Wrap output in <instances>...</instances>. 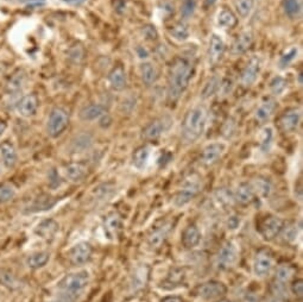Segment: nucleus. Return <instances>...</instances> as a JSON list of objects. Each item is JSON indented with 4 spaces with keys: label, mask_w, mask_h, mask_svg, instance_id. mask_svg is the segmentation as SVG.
Segmentation results:
<instances>
[{
    "label": "nucleus",
    "mask_w": 303,
    "mask_h": 302,
    "mask_svg": "<svg viewBox=\"0 0 303 302\" xmlns=\"http://www.w3.org/2000/svg\"><path fill=\"white\" fill-rule=\"evenodd\" d=\"M194 72V66L188 59L176 56L171 61L168 70V99L170 102L179 101L180 98L188 88Z\"/></svg>",
    "instance_id": "1"
},
{
    "label": "nucleus",
    "mask_w": 303,
    "mask_h": 302,
    "mask_svg": "<svg viewBox=\"0 0 303 302\" xmlns=\"http://www.w3.org/2000/svg\"><path fill=\"white\" fill-rule=\"evenodd\" d=\"M207 112L201 106L189 109L181 126V140L185 144H193L200 138L206 127Z\"/></svg>",
    "instance_id": "2"
},
{
    "label": "nucleus",
    "mask_w": 303,
    "mask_h": 302,
    "mask_svg": "<svg viewBox=\"0 0 303 302\" xmlns=\"http://www.w3.org/2000/svg\"><path fill=\"white\" fill-rule=\"evenodd\" d=\"M91 276L88 271H78L68 274L59 282L61 300L63 302H73L90 285Z\"/></svg>",
    "instance_id": "3"
},
{
    "label": "nucleus",
    "mask_w": 303,
    "mask_h": 302,
    "mask_svg": "<svg viewBox=\"0 0 303 302\" xmlns=\"http://www.w3.org/2000/svg\"><path fill=\"white\" fill-rule=\"evenodd\" d=\"M227 293V287L220 281L210 280L201 283L194 289L195 297L203 301H218Z\"/></svg>",
    "instance_id": "4"
},
{
    "label": "nucleus",
    "mask_w": 303,
    "mask_h": 302,
    "mask_svg": "<svg viewBox=\"0 0 303 302\" xmlns=\"http://www.w3.org/2000/svg\"><path fill=\"white\" fill-rule=\"evenodd\" d=\"M69 125V114L62 107H55L50 111L47 121V132L51 138L62 135Z\"/></svg>",
    "instance_id": "5"
},
{
    "label": "nucleus",
    "mask_w": 303,
    "mask_h": 302,
    "mask_svg": "<svg viewBox=\"0 0 303 302\" xmlns=\"http://www.w3.org/2000/svg\"><path fill=\"white\" fill-rule=\"evenodd\" d=\"M201 182L200 179L192 178L187 179L182 184V187L179 189V192L174 197V205L176 207H183L187 203H189L193 199L198 197L201 192Z\"/></svg>",
    "instance_id": "6"
},
{
    "label": "nucleus",
    "mask_w": 303,
    "mask_h": 302,
    "mask_svg": "<svg viewBox=\"0 0 303 302\" xmlns=\"http://www.w3.org/2000/svg\"><path fill=\"white\" fill-rule=\"evenodd\" d=\"M284 224H286V221L282 218H280L277 215L269 214L262 219L261 222L258 224L257 230H258L259 234L263 237V239L266 240V242H271L275 238L280 236Z\"/></svg>",
    "instance_id": "7"
},
{
    "label": "nucleus",
    "mask_w": 303,
    "mask_h": 302,
    "mask_svg": "<svg viewBox=\"0 0 303 302\" xmlns=\"http://www.w3.org/2000/svg\"><path fill=\"white\" fill-rule=\"evenodd\" d=\"M237 257L238 252L234 244L232 242H225L215 255V268L221 271L231 269L237 262Z\"/></svg>",
    "instance_id": "8"
},
{
    "label": "nucleus",
    "mask_w": 303,
    "mask_h": 302,
    "mask_svg": "<svg viewBox=\"0 0 303 302\" xmlns=\"http://www.w3.org/2000/svg\"><path fill=\"white\" fill-rule=\"evenodd\" d=\"M274 255L269 249H261L257 251L253 259V273L258 277H266L270 275L274 269Z\"/></svg>",
    "instance_id": "9"
},
{
    "label": "nucleus",
    "mask_w": 303,
    "mask_h": 302,
    "mask_svg": "<svg viewBox=\"0 0 303 302\" xmlns=\"http://www.w3.org/2000/svg\"><path fill=\"white\" fill-rule=\"evenodd\" d=\"M170 119L167 117L156 118L151 120L142 130V138L146 142H155V140L160 139L162 135L169 129Z\"/></svg>",
    "instance_id": "10"
},
{
    "label": "nucleus",
    "mask_w": 303,
    "mask_h": 302,
    "mask_svg": "<svg viewBox=\"0 0 303 302\" xmlns=\"http://www.w3.org/2000/svg\"><path fill=\"white\" fill-rule=\"evenodd\" d=\"M92 255H93V246L87 242L75 244L68 252L70 263L75 267H81V265L88 263L91 261Z\"/></svg>",
    "instance_id": "11"
},
{
    "label": "nucleus",
    "mask_w": 303,
    "mask_h": 302,
    "mask_svg": "<svg viewBox=\"0 0 303 302\" xmlns=\"http://www.w3.org/2000/svg\"><path fill=\"white\" fill-rule=\"evenodd\" d=\"M171 228H173L171 221H163L162 224L152 228L148 234V245L150 248L154 250L160 249L171 232Z\"/></svg>",
    "instance_id": "12"
},
{
    "label": "nucleus",
    "mask_w": 303,
    "mask_h": 302,
    "mask_svg": "<svg viewBox=\"0 0 303 302\" xmlns=\"http://www.w3.org/2000/svg\"><path fill=\"white\" fill-rule=\"evenodd\" d=\"M262 68V61L258 56H252L245 65L240 74V82L244 87H250L255 84Z\"/></svg>",
    "instance_id": "13"
},
{
    "label": "nucleus",
    "mask_w": 303,
    "mask_h": 302,
    "mask_svg": "<svg viewBox=\"0 0 303 302\" xmlns=\"http://www.w3.org/2000/svg\"><path fill=\"white\" fill-rule=\"evenodd\" d=\"M301 121V109L298 107L288 108L278 119V126L286 133L294 132L298 130Z\"/></svg>",
    "instance_id": "14"
},
{
    "label": "nucleus",
    "mask_w": 303,
    "mask_h": 302,
    "mask_svg": "<svg viewBox=\"0 0 303 302\" xmlns=\"http://www.w3.org/2000/svg\"><path fill=\"white\" fill-rule=\"evenodd\" d=\"M223 152H225V145L222 143H210L202 150L200 162L204 167H212L221 160Z\"/></svg>",
    "instance_id": "15"
},
{
    "label": "nucleus",
    "mask_w": 303,
    "mask_h": 302,
    "mask_svg": "<svg viewBox=\"0 0 303 302\" xmlns=\"http://www.w3.org/2000/svg\"><path fill=\"white\" fill-rule=\"evenodd\" d=\"M276 107V100L272 99V98H266V99L263 100L256 107L255 113H253V118H255V120L258 124H264L271 118V115L275 113Z\"/></svg>",
    "instance_id": "16"
},
{
    "label": "nucleus",
    "mask_w": 303,
    "mask_h": 302,
    "mask_svg": "<svg viewBox=\"0 0 303 302\" xmlns=\"http://www.w3.org/2000/svg\"><path fill=\"white\" fill-rule=\"evenodd\" d=\"M225 42L216 33H213L209 38L208 43V61L210 65H216L222 59L223 53H225Z\"/></svg>",
    "instance_id": "17"
},
{
    "label": "nucleus",
    "mask_w": 303,
    "mask_h": 302,
    "mask_svg": "<svg viewBox=\"0 0 303 302\" xmlns=\"http://www.w3.org/2000/svg\"><path fill=\"white\" fill-rule=\"evenodd\" d=\"M296 273H298V267L296 265L290 263L278 264L276 270H275L274 282L284 286L290 285L292 281L296 279Z\"/></svg>",
    "instance_id": "18"
},
{
    "label": "nucleus",
    "mask_w": 303,
    "mask_h": 302,
    "mask_svg": "<svg viewBox=\"0 0 303 302\" xmlns=\"http://www.w3.org/2000/svg\"><path fill=\"white\" fill-rule=\"evenodd\" d=\"M38 108V98L36 94H27L23 97L16 105L18 114L24 118L32 117Z\"/></svg>",
    "instance_id": "19"
},
{
    "label": "nucleus",
    "mask_w": 303,
    "mask_h": 302,
    "mask_svg": "<svg viewBox=\"0 0 303 302\" xmlns=\"http://www.w3.org/2000/svg\"><path fill=\"white\" fill-rule=\"evenodd\" d=\"M187 279V270L186 268H174L168 273L163 282H162L161 288L165 291H170V289H175L177 287L182 286L186 282Z\"/></svg>",
    "instance_id": "20"
},
{
    "label": "nucleus",
    "mask_w": 303,
    "mask_h": 302,
    "mask_svg": "<svg viewBox=\"0 0 303 302\" xmlns=\"http://www.w3.org/2000/svg\"><path fill=\"white\" fill-rule=\"evenodd\" d=\"M253 44V33L251 31H244L235 37L231 45V54L239 56L246 53Z\"/></svg>",
    "instance_id": "21"
},
{
    "label": "nucleus",
    "mask_w": 303,
    "mask_h": 302,
    "mask_svg": "<svg viewBox=\"0 0 303 302\" xmlns=\"http://www.w3.org/2000/svg\"><path fill=\"white\" fill-rule=\"evenodd\" d=\"M182 245L186 249H194L201 242V231L198 227L197 224L192 222V224L187 225L182 232L181 237Z\"/></svg>",
    "instance_id": "22"
},
{
    "label": "nucleus",
    "mask_w": 303,
    "mask_h": 302,
    "mask_svg": "<svg viewBox=\"0 0 303 302\" xmlns=\"http://www.w3.org/2000/svg\"><path fill=\"white\" fill-rule=\"evenodd\" d=\"M63 172L64 176H66L69 181L75 182V184L84 181L88 175L87 167H86L84 163L80 162H72L67 164V166L64 167Z\"/></svg>",
    "instance_id": "23"
},
{
    "label": "nucleus",
    "mask_w": 303,
    "mask_h": 302,
    "mask_svg": "<svg viewBox=\"0 0 303 302\" xmlns=\"http://www.w3.org/2000/svg\"><path fill=\"white\" fill-rule=\"evenodd\" d=\"M255 197L256 194L251 187L250 182H241L233 193V200L240 206L250 205L255 200Z\"/></svg>",
    "instance_id": "24"
},
{
    "label": "nucleus",
    "mask_w": 303,
    "mask_h": 302,
    "mask_svg": "<svg viewBox=\"0 0 303 302\" xmlns=\"http://www.w3.org/2000/svg\"><path fill=\"white\" fill-rule=\"evenodd\" d=\"M122 227L121 215L118 212H111L106 215L103 221V230L108 238L118 237Z\"/></svg>",
    "instance_id": "25"
},
{
    "label": "nucleus",
    "mask_w": 303,
    "mask_h": 302,
    "mask_svg": "<svg viewBox=\"0 0 303 302\" xmlns=\"http://www.w3.org/2000/svg\"><path fill=\"white\" fill-rule=\"evenodd\" d=\"M107 114V109L101 103H90L86 105L79 112V117L84 121H93Z\"/></svg>",
    "instance_id": "26"
},
{
    "label": "nucleus",
    "mask_w": 303,
    "mask_h": 302,
    "mask_svg": "<svg viewBox=\"0 0 303 302\" xmlns=\"http://www.w3.org/2000/svg\"><path fill=\"white\" fill-rule=\"evenodd\" d=\"M0 160L5 168L11 169L17 164L18 155L14 145L10 142H2L0 144Z\"/></svg>",
    "instance_id": "27"
},
{
    "label": "nucleus",
    "mask_w": 303,
    "mask_h": 302,
    "mask_svg": "<svg viewBox=\"0 0 303 302\" xmlns=\"http://www.w3.org/2000/svg\"><path fill=\"white\" fill-rule=\"evenodd\" d=\"M109 86L114 91H122L127 85V76L122 66H115L108 74Z\"/></svg>",
    "instance_id": "28"
},
{
    "label": "nucleus",
    "mask_w": 303,
    "mask_h": 302,
    "mask_svg": "<svg viewBox=\"0 0 303 302\" xmlns=\"http://www.w3.org/2000/svg\"><path fill=\"white\" fill-rule=\"evenodd\" d=\"M59 224L54 220V219H45L42 220L37 226L35 227V233L38 237L43 238V239H53L56 236V233L59 232Z\"/></svg>",
    "instance_id": "29"
},
{
    "label": "nucleus",
    "mask_w": 303,
    "mask_h": 302,
    "mask_svg": "<svg viewBox=\"0 0 303 302\" xmlns=\"http://www.w3.org/2000/svg\"><path fill=\"white\" fill-rule=\"evenodd\" d=\"M50 261V254L48 251H36L26 256L25 265L29 269H41Z\"/></svg>",
    "instance_id": "30"
},
{
    "label": "nucleus",
    "mask_w": 303,
    "mask_h": 302,
    "mask_svg": "<svg viewBox=\"0 0 303 302\" xmlns=\"http://www.w3.org/2000/svg\"><path fill=\"white\" fill-rule=\"evenodd\" d=\"M140 78L145 85H154L158 79V69L152 62H143L140 65Z\"/></svg>",
    "instance_id": "31"
},
{
    "label": "nucleus",
    "mask_w": 303,
    "mask_h": 302,
    "mask_svg": "<svg viewBox=\"0 0 303 302\" xmlns=\"http://www.w3.org/2000/svg\"><path fill=\"white\" fill-rule=\"evenodd\" d=\"M92 144H93V136L91 133L82 132L75 136V138L72 140L70 148H72L73 152H84L88 150Z\"/></svg>",
    "instance_id": "32"
},
{
    "label": "nucleus",
    "mask_w": 303,
    "mask_h": 302,
    "mask_svg": "<svg viewBox=\"0 0 303 302\" xmlns=\"http://www.w3.org/2000/svg\"><path fill=\"white\" fill-rule=\"evenodd\" d=\"M56 203H57V199H55V198L49 197V195H42V197L33 200V202L29 206V212L36 213V212H43V210L51 209Z\"/></svg>",
    "instance_id": "33"
},
{
    "label": "nucleus",
    "mask_w": 303,
    "mask_h": 302,
    "mask_svg": "<svg viewBox=\"0 0 303 302\" xmlns=\"http://www.w3.org/2000/svg\"><path fill=\"white\" fill-rule=\"evenodd\" d=\"M25 73L24 70H17L13 75L11 76L10 80L7 81V85H6V92L8 94H17L19 93L23 88L24 84H25Z\"/></svg>",
    "instance_id": "34"
},
{
    "label": "nucleus",
    "mask_w": 303,
    "mask_h": 302,
    "mask_svg": "<svg viewBox=\"0 0 303 302\" xmlns=\"http://www.w3.org/2000/svg\"><path fill=\"white\" fill-rule=\"evenodd\" d=\"M238 18L235 13L229 8H222L218 13L216 17V24L221 27V29H232L237 25Z\"/></svg>",
    "instance_id": "35"
},
{
    "label": "nucleus",
    "mask_w": 303,
    "mask_h": 302,
    "mask_svg": "<svg viewBox=\"0 0 303 302\" xmlns=\"http://www.w3.org/2000/svg\"><path fill=\"white\" fill-rule=\"evenodd\" d=\"M300 230H301V225L296 224V221L288 222V224H284L280 236H282L283 240L286 243L295 244L296 240H298V238H299Z\"/></svg>",
    "instance_id": "36"
},
{
    "label": "nucleus",
    "mask_w": 303,
    "mask_h": 302,
    "mask_svg": "<svg viewBox=\"0 0 303 302\" xmlns=\"http://www.w3.org/2000/svg\"><path fill=\"white\" fill-rule=\"evenodd\" d=\"M149 157H150V146L149 145L138 146L133 152V156H132L133 166L136 167L137 169L143 170L144 168L146 167V164H148Z\"/></svg>",
    "instance_id": "37"
},
{
    "label": "nucleus",
    "mask_w": 303,
    "mask_h": 302,
    "mask_svg": "<svg viewBox=\"0 0 303 302\" xmlns=\"http://www.w3.org/2000/svg\"><path fill=\"white\" fill-rule=\"evenodd\" d=\"M220 84H221V79H220L219 76L214 75L212 78H209L206 82H204L203 87H202L200 92V97L202 99H208V98L216 94L219 92Z\"/></svg>",
    "instance_id": "38"
},
{
    "label": "nucleus",
    "mask_w": 303,
    "mask_h": 302,
    "mask_svg": "<svg viewBox=\"0 0 303 302\" xmlns=\"http://www.w3.org/2000/svg\"><path fill=\"white\" fill-rule=\"evenodd\" d=\"M149 279V268L148 267H140L134 270V274L131 280V287L134 291H139L143 287H145L146 282Z\"/></svg>",
    "instance_id": "39"
},
{
    "label": "nucleus",
    "mask_w": 303,
    "mask_h": 302,
    "mask_svg": "<svg viewBox=\"0 0 303 302\" xmlns=\"http://www.w3.org/2000/svg\"><path fill=\"white\" fill-rule=\"evenodd\" d=\"M251 187H252L255 194H258L259 197L266 198L271 192V184L266 178H263V176H258L255 180L250 182Z\"/></svg>",
    "instance_id": "40"
},
{
    "label": "nucleus",
    "mask_w": 303,
    "mask_h": 302,
    "mask_svg": "<svg viewBox=\"0 0 303 302\" xmlns=\"http://www.w3.org/2000/svg\"><path fill=\"white\" fill-rule=\"evenodd\" d=\"M168 32H169V35L173 37L174 39H176V41L179 42H185L188 39L189 37V29L188 26L186 25L185 23L182 22H176L174 23L173 25H171L169 29H168Z\"/></svg>",
    "instance_id": "41"
},
{
    "label": "nucleus",
    "mask_w": 303,
    "mask_h": 302,
    "mask_svg": "<svg viewBox=\"0 0 303 302\" xmlns=\"http://www.w3.org/2000/svg\"><path fill=\"white\" fill-rule=\"evenodd\" d=\"M67 55H68V59L70 62L75 63V65H80L82 61L85 60L86 50L84 45L80 43H75L68 49V53H67Z\"/></svg>",
    "instance_id": "42"
},
{
    "label": "nucleus",
    "mask_w": 303,
    "mask_h": 302,
    "mask_svg": "<svg viewBox=\"0 0 303 302\" xmlns=\"http://www.w3.org/2000/svg\"><path fill=\"white\" fill-rule=\"evenodd\" d=\"M301 7V0H283L284 13L289 18L299 17Z\"/></svg>",
    "instance_id": "43"
},
{
    "label": "nucleus",
    "mask_w": 303,
    "mask_h": 302,
    "mask_svg": "<svg viewBox=\"0 0 303 302\" xmlns=\"http://www.w3.org/2000/svg\"><path fill=\"white\" fill-rule=\"evenodd\" d=\"M255 6V0H235V10L241 18H247Z\"/></svg>",
    "instance_id": "44"
},
{
    "label": "nucleus",
    "mask_w": 303,
    "mask_h": 302,
    "mask_svg": "<svg viewBox=\"0 0 303 302\" xmlns=\"http://www.w3.org/2000/svg\"><path fill=\"white\" fill-rule=\"evenodd\" d=\"M114 185L111 184V182H107V184H101L94 188L93 193L94 197L98 198V199H108L114 193Z\"/></svg>",
    "instance_id": "45"
},
{
    "label": "nucleus",
    "mask_w": 303,
    "mask_h": 302,
    "mask_svg": "<svg viewBox=\"0 0 303 302\" xmlns=\"http://www.w3.org/2000/svg\"><path fill=\"white\" fill-rule=\"evenodd\" d=\"M298 54H299V49L296 47H290L286 49L280 57V66L282 67V68L289 66L290 63L298 57Z\"/></svg>",
    "instance_id": "46"
},
{
    "label": "nucleus",
    "mask_w": 303,
    "mask_h": 302,
    "mask_svg": "<svg viewBox=\"0 0 303 302\" xmlns=\"http://www.w3.org/2000/svg\"><path fill=\"white\" fill-rule=\"evenodd\" d=\"M16 195V188L11 184L0 185V203H5L12 200Z\"/></svg>",
    "instance_id": "47"
},
{
    "label": "nucleus",
    "mask_w": 303,
    "mask_h": 302,
    "mask_svg": "<svg viewBox=\"0 0 303 302\" xmlns=\"http://www.w3.org/2000/svg\"><path fill=\"white\" fill-rule=\"evenodd\" d=\"M287 88V80L282 76H276L270 82V91L274 96H280Z\"/></svg>",
    "instance_id": "48"
},
{
    "label": "nucleus",
    "mask_w": 303,
    "mask_h": 302,
    "mask_svg": "<svg viewBox=\"0 0 303 302\" xmlns=\"http://www.w3.org/2000/svg\"><path fill=\"white\" fill-rule=\"evenodd\" d=\"M0 282L5 287H8V288H13V287H16L17 285L16 277L7 269L0 270Z\"/></svg>",
    "instance_id": "49"
},
{
    "label": "nucleus",
    "mask_w": 303,
    "mask_h": 302,
    "mask_svg": "<svg viewBox=\"0 0 303 302\" xmlns=\"http://www.w3.org/2000/svg\"><path fill=\"white\" fill-rule=\"evenodd\" d=\"M197 8V0H183L181 5V16L183 18H189L194 14Z\"/></svg>",
    "instance_id": "50"
},
{
    "label": "nucleus",
    "mask_w": 303,
    "mask_h": 302,
    "mask_svg": "<svg viewBox=\"0 0 303 302\" xmlns=\"http://www.w3.org/2000/svg\"><path fill=\"white\" fill-rule=\"evenodd\" d=\"M142 33L144 36V38L146 41L150 42H155L158 39V31L156 29L155 25H151V24H146L142 27Z\"/></svg>",
    "instance_id": "51"
},
{
    "label": "nucleus",
    "mask_w": 303,
    "mask_h": 302,
    "mask_svg": "<svg viewBox=\"0 0 303 302\" xmlns=\"http://www.w3.org/2000/svg\"><path fill=\"white\" fill-rule=\"evenodd\" d=\"M272 137H274L272 130L270 127H265L264 131H263V137L261 142V149L263 151H266L269 149V146H270L272 142Z\"/></svg>",
    "instance_id": "52"
},
{
    "label": "nucleus",
    "mask_w": 303,
    "mask_h": 302,
    "mask_svg": "<svg viewBox=\"0 0 303 302\" xmlns=\"http://www.w3.org/2000/svg\"><path fill=\"white\" fill-rule=\"evenodd\" d=\"M289 291L292 292V294L295 295L296 298L301 299L303 295V281L301 279H295L292 281V285H290Z\"/></svg>",
    "instance_id": "53"
},
{
    "label": "nucleus",
    "mask_w": 303,
    "mask_h": 302,
    "mask_svg": "<svg viewBox=\"0 0 303 302\" xmlns=\"http://www.w3.org/2000/svg\"><path fill=\"white\" fill-rule=\"evenodd\" d=\"M243 302H262V301L259 300V298L257 297L255 293L249 292V293H246V294L244 295Z\"/></svg>",
    "instance_id": "54"
},
{
    "label": "nucleus",
    "mask_w": 303,
    "mask_h": 302,
    "mask_svg": "<svg viewBox=\"0 0 303 302\" xmlns=\"http://www.w3.org/2000/svg\"><path fill=\"white\" fill-rule=\"evenodd\" d=\"M161 302H185L182 298L176 297V295H170V297H165L161 300Z\"/></svg>",
    "instance_id": "55"
},
{
    "label": "nucleus",
    "mask_w": 303,
    "mask_h": 302,
    "mask_svg": "<svg viewBox=\"0 0 303 302\" xmlns=\"http://www.w3.org/2000/svg\"><path fill=\"white\" fill-rule=\"evenodd\" d=\"M162 7H163L164 11H169L170 13H174V11H175V5L170 1H164Z\"/></svg>",
    "instance_id": "56"
},
{
    "label": "nucleus",
    "mask_w": 303,
    "mask_h": 302,
    "mask_svg": "<svg viewBox=\"0 0 303 302\" xmlns=\"http://www.w3.org/2000/svg\"><path fill=\"white\" fill-rule=\"evenodd\" d=\"M262 302H283V301H282V300H280V299L272 297V295L270 294V295H269V297H266V298L264 299V301H262Z\"/></svg>",
    "instance_id": "57"
},
{
    "label": "nucleus",
    "mask_w": 303,
    "mask_h": 302,
    "mask_svg": "<svg viewBox=\"0 0 303 302\" xmlns=\"http://www.w3.org/2000/svg\"><path fill=\"white\" fill-rule=\"evenodd\" d=\"M216 2V0H204L203 5L204 7H210V6H213Z\"/></svg>",
    "instance_id": "58"
},
{
    "label": "nucleus",
    "mask_w": 303,
    "mask_h": 302,
    "mask_svg": "<svg viewBox=\"0 0 303 302\" xmlns=\"http://www.w3.org/2000/svg\"><path fill=\"white\" fill-rule=\"evenodd\" d=\"M5 130H6V124L4 123V121L0 120V137L2 136V133L5 132Z\"/></svg>",
    "instance_id": "59"
},
{
    "label": "nucleus",
    "mask_w": 303,
    "mask_h": 302,
    "mask_svg": "<svg viewBox=\"0 0 303 302\" xmlns=\"http://www.w3.org/2000/svg\"><path fill=\"white\" fill-rule=\"evenodd\" d=\"M64 2H68V4H79V2H82L84 0H63Z\"/></svg>",
    "instance_id": "60"
},
{
    "label": "nucleus",
    "mask_w": 303,
    "mask_h": 302,
    "mask_svg": "<svg viewBox=\"0 0 303 302\" xmlns=\"http://www.w3.org/2000/svg\"><path fill=\"white\" fill-rule=\"evenodd\" d=\"M215 302H233V301H231V300H228V299H220V300H218V301H215Z\"/></svg>",
    "instance_id": "61"
}]
</instances>
